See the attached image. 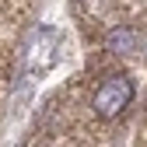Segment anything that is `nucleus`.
Masks as SVG:
<instances>
[{
  "label": "nucleus",
  "instance_id": "1",
  "mask_svg": "<svg viewBox=\"0 0 147 147\" xmlns=\"http://www.w3.org/2000/svg\"><path fill=\"white\" fill-rule=\"evenodd\" d=\"M130 102H133V81L130 77H105L95 91V98H91V105H95V112L102 119H116L119 112H126Z\"/></svg>",
  "mask_w": 147,
  "mask_h": 147
},
{
  "label": "nucleus",
  "instance_id": "2",
  "mask_svg": "<svg viewBox=\"0 0 147 147\" xmlns=\"http://www.w3.org/2000/svg\"><path fill=\"white\" fill-rule=\"evenodd\" d=\"M140 39H137V32L133 28H112L109 32V49L119 53V56H130V53H137Z\"/></svg>",
  "mask_w": 147,
  "mask_h": 147
}]
</instances>
